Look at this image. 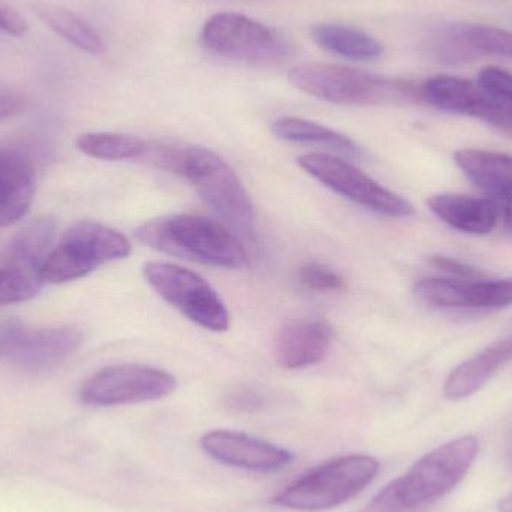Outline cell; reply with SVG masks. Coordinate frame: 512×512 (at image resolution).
I'll return each mask as SVG.
<instances>
[{"mask_svg":"<svg viewBox=\"0 0 512 512\" xmlns=\"http://www.w3.org/2000/svg\"><path fill=\"white\" fill-rule=\"evenodd\" d=\"M271 131L277 138L289 143L318 144V146L328 147L348 155L358 153V146L351 138L327 126L300 119V117H280L271 126Z\"/></svg>","mask_w":512,"mask_h":512,"instance_id":"23","label":"cell"},{"mask_svg":"<svg viewBox=\"0 0 512 512\" xmlns=\"http://www.w3.org/2000/svg\"><path fill=\"white\" fill-rule=\"evenodd\" d=\"M313 41L337 56L351 60H373L381 56L384 47L378 39L355 27L324 23L312 27Z\"/></svg>","mask_w":512,"mask_h":512,"instance_id":"21","label":"cell"},{"mask_svg":"<svg viewBox=\"0 0 512 512\" xmlns=\"http://www.w3.org/2000/svg\"><path fill=\"white\" fill-rule=\"evenodd\" d=\"M333 330L325 321L295 319L280 328L274 342L277 363L288 370L315 366L330 351Z\"/></svg>","mask_w":512,"mask_h":512,"instance_id":"15","label":"cell"},{"mask_svg":"<svg viewBox=\"0 0 512 512\" xmlns=\"http://www.w3.org/2000/svg\"><path fill=\"white\" fill-rule=\"evenodd\" d=\"M35 198V171L17 153L0 152V227L27 215Z\"/></svg>","mask_w":512,"mask_h":512,"instance_id":"17","label":"cell"},{"mask_svg":"<svg viewBox=\"0 0 512 512\" xmlns=\"http://www.w3.org/2000/svg\"><path fill=\"white\" fill-rule=\"evenodd\" d=\"M177 388V379L171 373L143 364H116L90 376L80 391L84 405H137L156 402L171 396Z\"/></svg>","mask_w":512,"mask_h":512,"instance_id":"11","label":"cell"},{"mask_svg":"<svg viewBox=\"0 0 512 512\" xmlns=\"http://www.w3.org/2000/svg\"><path fill=\"white\" fill-rule=\"evenodd\" d=\"M143 273L147 283L189 321L216 333L230 327V313L224 301L200 274L158 261L147 262Z\"/></svg>","mask_w":512,"mask_h":512,"instance_id":"9","label":"cell"},{"mask_svg":"<svg viewBox=\"0 0 512 512\" xmlns=\"http://www.w3.org/2000/svg\"><path fill=\"white\" fill-rule=\"evenodd\" d=\"M77 147L84 155L102 161L143 162L149 141L113 132H89L77 138Z\"/></svg>","mask_w":512,"mask_h":512,"instance_id":"24","label":"cell"},{"mask_svg":"<svg viewBox=\"0 0 512 512\" xmlns=\"http://www.w3.org/2000/svg\"><path fill=\"white\" fill-rule=\"evenodd\" d=\"M460 38L475 59L499 56L512 59V33L486 24L457 23Z\"/></svg>","mask_w":512,"mask_h":512,"instance_id":"25","label":"cell"},{"mask_svg":"<svg viewBox=\"0 0 512 512\" xmlns=\"http://www.w3.org/2000/svg\"><path fill=\"white\" fill-rule=\"evenodd\" d=\"M505 463L512 471V430L510 436H508L507 444H505Z\"/></svg>","mask_w":512,"mask_h":512,"instance_id":"31","label":"cell"},{"mask_svg":"<svg viewBox=\"0 0 512 512\" xmlns=\"http://www.w3.org/2000/svg\"><path fill=\"white\" fill-rule=\"evenodd\" d=\"M472 183L496 200L512 198V156L492 150L465 149L454 156Z\"/></svg>","mask_w":512,"mask_h":512,"instance_id":"19","label":"cell"},{"mask_svg":"<svg viewBox=\"0 0 512 512\" xmlns=\"http://www.w3.org/2000/svg\"><path fill=\"white\" fill-rule=\"evenodd\" d=\"M415 294L424 303L438 309H501L512 304V277H426L418 280Z\"/></svg>","mask_w":512,"mask_h":512,"instance_id":"13","label":"cell"},{"mask_svg":"<svg viewBox=\"0 0 512 512\" xmlns=\"http://www.w3.org/2000/svg\"><path fill=\"white\" fill-rule=\"evenodd\" d=\"M478 451L475 436L435 448L388 483L360 512H426L465 480Z\"/></svg>","mask_w":512,"mask_h":512,"instance_id":"1","label":"cell"},{"mask_svg":"<svg viewBox=\"0 0 512 512\" xmlns=\"http://www.w3.org/2000/svg\"><path fill=\"white\" fill-rule=\"evenodd\" d=\"M83 343L75 327L30 328L18 322L0 324V360L26 372H45L65 363Z\"/></svg>","mask_w":512,"mask_h":512,"instance_id":"12","label":"cell"},{"mask_svg":"<svg viewBox=\"0 0 512 512\" xmlns=\"http://www.w3.org/2000/svg\"><path fill=\"white\" fill-rule=\"evenodd\" d=\"M379 469L378 460L367 454L336 457L289 484L271 498V504L301 512L333 510L367 489Z\"/></svg>","mask_w":512,"mask_h":512,"instance_id":"4","label":"cell"},{"mask_svg":"<svg viewBox=\"0 0 512 512\" xmlns=\"http://www.w3.org/2000/svg\"><path fill=\"white\" fill-rule=\"evenodd\" d=\"M499 512H512V493L499 501Z\"/></svg>","mask_w":512,"mask_h":512,"instance_id":"32","label":"cell"},{"mask_svg":"<svg viewBox=\"0 0 512 512\" xmlns=\"http://www.w3.org/2000/svg\"><path fill=\"white\" fill-rule=\"evenodd\" d=\"M137 239L177 258L221 268H242L248 255L240 240L221 222L198 215H171L146 222Z\"/></svg>","mask_w":512,"mask_h":512,"instance_id":"2","label":"cell"},{"mask_svg":"<svg viewBox=\"0 0 512 512\" xmlns=\"http://www.w3.org/2000/svg\"><path fill=\"white\" fill-rule=\"evenodd\" d=\"M297 164L313 179L346 200L385 218L402 219L414 215V207L400 195L388 191L363 171L328 153H306Z\"/></svg>","mask_w":512,"mask_h":512,"instance_id":"10","label":"cell"},{"mask_svg":"<svg viewBox=\"0 0 512 512\" xmlns=\"http://www.w3.org/2000/svg\"><path fill=\"white\" fill-rule=\"evenodd\" d=\"M174 174L188 180L200 197L234 230L252 236L255 210L242 180L213 150L182 146Z\"/></svg>","mask_w":512,"mask_h":512,"instance_id":"5","label":"cell"},{"mask_svg":"<svg viewBox=\"0 0 512 512\" xmlns=\"http://www.w3.org/2000/svg\"><path fill=\"white\" fill-rule=\"evenodd\" d=\"M301 92L337 105L400 104L421 98L420 89L405 81L388 80L361 69L331 63H301L288 74Z\"/></svg>","mask_w":512,"mask_h":512,"instance_id":"3","label":"cell"},{"mask_svg":"<svg viewBox=\"0 0 512 512\" xmlns=\"http://www.w3.org/2000/svg\"><path fill=\"white\" fill-rule=\"evenodd\" d=\"M298 280L301 285L313 291H342L346 288L345 277L321 262L313 261L303 265L298 271Z\"/></svg>","mask_w":512,"mask_h":512,"instance_id":"26","label":"cell"},{"mask_svg":"<svg viewBox=\"0 0 512 512\" xmlns=\"http://www.w3.org/2000/svg\"><path fill=\"white\" fill-rule=\"evenodd\" d=\"M261 403V397L255 393H237L234 394L233 400H231V405L234 408L245 409V411L256 409L258 406H261Z\"/></svg>","mask_w":512,"mask_h":512,"instance_id":"29","label":"cell"},{"mask_svg":"<svg viewBox=\"0 0 512 512\" xmlns=\"http://www.w3.org/2000/svg\"><path fill=\"white\" fill-rule=\"evenodd\" d=\"M201 42L210 53L249 65H276L289 54V44L276 30L248 15L219 12L204 23Z\"/></svg>","mask_w":512,"mask_h":512,"instance_id":"8","label":"cell"},{"mask_svg":"<svg viewBox=\"0 0 512 512\" xmlns=\"http://www.w3.org/2000/svg\"><path fill=\"white\" fill-rule=\"evenodd\" d=\"M477 83L484 93V122L512 134V74L498 66H487Z\"/></svg>","mask_w":512,"mask_h":512,"instance_id":"22","label":"cell"},{"mask_svg":"<svg viewBox=\"0 0 512 512\" xmlns=\"http://www.w3.org/2000/svg\"><path fill=\"white\" fill-rule=\"evenodd\" d=\"M207 456L222 465L273 474L291 465L294 454L270 442L231 430H213L200 441Z\"/></svg>","mask_w":512,"mask_h":512,"instance_id":"14","label":"cell"},{"mask_svg":"<svg viewBox=\"0 0 512 512\" xmlns=\"http://www.w3.org/2000/svg\"><path fill=\"white\" fill-rule=\"evenodd\" d=\"M27 29H29L27 21L17 11L0 5V32L12 36H23Z\"/></svg>","mask_w":512,"mask_h":512,"instance_id":"27","label":"cell"},{"mask_svg":"<svg viewBox=\"0 0 512 512\" xmlns=\"http://www.w3.org/2000/svg\"><path fill=\"white\" fill-rule=\"evenodd\" d=\"M56 234L50 216L36 219L18 231L0 251V306L23 303L44 285V268Z\"/></svg>","mask_w":512,"mask_h":512,"instance_id":"7","label":"cell"},{"mask_svg":"<svg viewBox=\"0 0 512 512\" xmlns=\"http://www.w3.org/2000/svg\"><path fill=\"white\" fill-rule=\"evenodd\" d=\"M432 262L439 270L447 271L451 277H457V279H477V277H481L480 271L463 264V262L456 261V259L436 256Z\"/></svg>","mask_w":512,"mask_h":512,"instance_id":"28","label":"cell"},{"mask_svg":"<svg viewBox=\"0 0 512 512\" xmlns=\"http://www.w3.org/2000/svg\"><path fill=\"white\" fill-rule=\"evenodd\" d=\"M429 207L445 224L460 233L486 236L499 222L496 201L468 195L442 194L430 198Z\"/></svg>","mask_w":512,"mask_h":512,"instance_id":"16","label":"cell"},{"mask_svg":"<svg viewBox=\"0 0 512 512\" xmlns=\"http://www.w3.org/2000/svg\"><path fill=\"white\" fill-rule=\"evenodd\" d=\"M511 360L512 337L487 346L451 372L444 385V396L450 400L471 397Z\"/></svg>","mask_w":512,"mask_h":512,"instance_id":"18","label":"cell"},{"mask_svg":"<svg viewBox=\"0 0 512 512\" xmlns=\"http://www.w3.org/2000/svg\"><path fill=\"white\" fill-rule=\"evenodd\" d=\"M131 252V243L119 231L99 222L81 221L72 225L51 249L44 279L50 283L72 282L101 265L128 258Z\"/></svg>","mask_w":512,"mask_h":512,"instance_id":"6","label":"cell"},{"mask_svg":"<svg viewBox=\"0 0 512 512\" xmlns=\"http://www.w3.org/2000/svg\"><path fill=\"white\" fill-rule=\"evenodd\" d=\"M499 209V221L504 225V230L512 236V198L511 200L496 201Z\"/></svg>","mask_w":512,"mask_h":512,"instance_id":"30","label":"cell"},{"mask_svg":"<svg viewBox=\"0 0 512 512\" xmlns=\"http://www.w3.org/2000/svg\"><path fill=\"white\" fill-rule=\"evenodd\" d=\"M36 17L53 30L60 38L74 45L84 53L101 56L107 51V44L101 33L80 15L71 9L48 2H36L32 5Z\"/></svg>","mask_w":512,"mask_h":512,"instance_id":"20","label":"cell"}]
</instances>
